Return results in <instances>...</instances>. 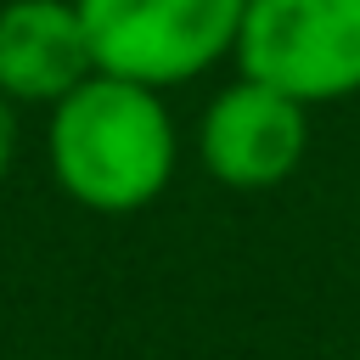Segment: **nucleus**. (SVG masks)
I'll return each instance as SVG.
<instances>
[{"label":"nucleus","instance_id":"nucleus-3","mask_svg":"<svg viewBox=\"0 0 360 360\" xmlns=\"http://www.w3.org/2000/svg\"><path fill=\"white\" fill-rule=\"evenodd\" d=\"M236 68L304 107L360 96V0H248Z\"/></svg>","mask_w":360,"mask_h":360},{"label":"nucleus","instance_id":"nucleus-6","mask_svg":"<svg viewBox=\"0 0 360 360\" xmlns=\"http://www.w3.org/2000/svg\"><path fill=\"white\" fill-rule=\"evenodd\" d=\"M11 158H17V107L0 101V174L11 169Z\"/></svg>","mask_w":360,"mask_h":360},{"label":"nucleus","instance_id":"nucleus-2","mask_svg":"<svg viewBox=\"0 0 360 360\" xmlns=\"http://www.w3.org/2000/svg\"><path fill=\"white\" fill-rule=\"evenodd\" d=\"M73 6L96 73L169 90L236 51L248 0H73Z\"/></svg>","mask_w":360,"mask_h":360},{"label":"nucleus","instance_id":"nucleus-1","mask_svg":"<svg viewBox=\"0 0 360 360\" xmlns=\"http://www.w3.org/2000/svg\"><path fill=\"white\" fill-rule=\"evenodd\" d=\"M180 135L163 107V90L90 73L45 118L51 180L90 214H135L158 202L174 180Z\"/></svg>","mask_w":360,"mask_h":360},{"label":"nucleus","instance_id":"nucleus-5","mask_svg":"<svg viewBox=\"0 0 360 360\" xmlns=\"http://www.w3.org/2000/svg\"><path fill=\"white\" fill-rule=\"evenodd\" d=\"M96 73L73 0H6L0 6V101L56 107Z\"/></svg>","mask_w":360,"mask_h":360},{"label":"nucleus","instance_id":"nucleus-4","mask_svg":"<svg viewBox=\"0 0 360 360\" xmlns=\"http://www.w3.org/2000/svg\"><path fill=\"white\" fill-rule=\"evenodd\" d=\"M197 152L219 186L270 191V186L292 180V169L309 152V107L259 79H236L202 107Z\"/></svg>","mask_w":360,"mask_h":360}]
</instances>
